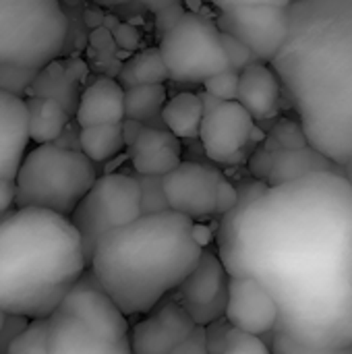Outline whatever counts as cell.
Returning a JSON list of instances; mask_svg holds the SVG:
<instances>
[{"instance_id":"43","label":"cell","mask_w":352,"mask_h":354,"mask_svg":"<svg viewBox=\"0 0 352 354\" xmlns=\"http://www.w3.org/2000/svg\"><path fill=\"white\" fill-rule=\"evenodd\" d=\"M212 354H232V353H230V351H228L226 346H222L220 351H216V353H212Z\"/></svg>"},{"instance_id":"36","label":"cell","mask_w":352,"mask_h":354,"mask_svg":"<svg viewBox=\"0 0 352 354\" xmlns=\"http://www.w3.org/2000/svg\"><path fill=\"white\" fill-rule=\"evenodd\" d=\"M222 35H224V46H226V54H228V60H230V68L232 71L241 73L245 66H249L253 60H257L253 56V52L245 44H241L239 39H234L228 33H222Z\"/></svg>"},{"instance_id":"5","label":"cell","mask_w":352,"mask_h":354,"mask_svg":"<svg viewBox=\"0 0 352 354\" xmlns=\"http://www.w3.org/2000/svg\"><path fill=\"white\" fill-rule=\"evenodd\" d=\"M95 180V164L81 149L56 143L35 145L15 178L17 207H39L71 218Z\"/></svg>"},{"instance_id":"23","label":"cell","mask_w":352,"mask_h":354,"mask_svg":"<svg viewBox=\"0 0 352 354\" xmlns=\"http://www.w3.org/2000/svg\"><path fill=\"white\" fill-rule=\"evenodd\" d=\"M205 116V104L199 93L193 91H180L172 97H168L164 110H162V122L164 127L174 133L178 139H199L201 122Z\"/></svg>"},{"instance_id":"8","label":"cell","mask_w":352,"mask_h":354,"mask_svg":"<svg viewBox=\"0 0 352 354\" xmlns=\"http://www.w3.org/2000/svg\"><path fill=\"white\" fill-rule=\"evenodd\" d=\"M139 216H143L139 178L124 172H110L98 176L89 193L71 214V222L83 239L87 259H91L102 236Z\"/></svg>"},{"instance_id":"28","label":"cell","mask_w":352,"mask_h":354,"mask_svg":"<svg viewBox=\"0 0 352 354\" xmlns=\"http://www.w3.org/2000/svg\"><path fill=\"white\" fill-rule=\"evenodd\" d=\"M4 354H48V319L29 322Z\"/></svg>"},{"instance_id":"26","label":"cell","mask_w":352,"mask_h":354,"mask_svg":"<svg viewBox=\"0 0 352 354\" xmlns=\"http://www.w3.org/2000/svg\"><path fill=\"white\" fill-rule=\"evenodd\" d=\"M170 79L166 62L162 58L160 48H145L135 52L118 73V83L129 89L137 85H151V83H166Z\"/></svg>"},{"instance_id":"6","label":"cell","mask_w":352,"mask_h":354,"mask_svg":"<svg viewBox=\"0 0 352 354\" xmlns=\"http://www.w3.org/2000/svg\"><path fill=\"white\" fill-rule=\"evenodd\" d=\"M66 35L60 0H0V66L39 71L60 56Z\"/></svg>"},{"instance_id":"1","label":"cell","mask_w":352,"mask_h":354,"mask_svg":"<svg viewBox=\"0 0 352 354\" xmlns=\"http://www.w3.org/2000/svg\"><path fill=\"white\" fill-rule=\"evenodd\" d=\"M216 249L230 276L255 278L274 297L284 332L322 348L352 346V187L315 172L268 187L237 185Z\"/></svg>"},{"instance_id":"9","label":"cell","mask_w":352,"mask_h":354,"mask_svg":"<svg viewBox=\"0 0 352 354\" xmlns=\"http://www.w3.org/2000/svg\"><path fill=\"white\" fill-rule=\"evenodd\" d=\"M168 207L189 216L191 220L222 218L239 203L237 185L210 164L183 162L162 178Z\"/></svg>"},{"instance_id":"10","label":"cell","mask_w":352,"mask_h":354,"mask_svg":"<svg viewBox=\"0 0 352 354\" xmlns=\"http://www.w3.org/2000/svg\"><path fill=\"white\" fill-rule=\"evenodd\" d=\"M216 23L222 33H228L245 44L253 56L263 62H274L290 29L288 8L276 4L226 8L220 10Z\"/></svg>"},{"instance_id":"35","label":"cell","mask_w":352,"mask_h":354,"mask_svg":"<svg viewBox=\"0 0 352 354\" xmlns=\"http://www.w3.org/2000/svg\"><path fill=\"white\" fill-rule=\"evenodd\" d=\"M93 2L104 8H139L154 15H160L172 6L183 4V0H93Z\"/></svg>"},{"instance_id":"33","label":"cell","mask_w":352,"mask_h":354,"mask_svg":"<svg viewBox=\"0 0 352 354\" xmlns=\"http://www.w3.org/2000/svg\"><path fill=\"white\" fill-rule=\"evenodd\" d=\"M239 79H241V73L228 68V71H222V73L214 75L212 79H207L203 83V89H205V93H210L212 97H216L220 102H232L239 97Z\"/></svg>"},{"instance_id":"2","label":"cell","mask_w":352,"mask_h":354,"mask_svg":"<svg viewBox=\"0 0 352 354\" xmlns=\"http://www.w3.org/2000/svg\"><path fill=\"white\" fill-rule=\"evenodd\" d=\"M288 17L272 64L309 143L344 166L352 160V0H299Z\"/></svg>"},{"instance_id":"4","label":"cell","mask_w":352,"mask_h":354,"mask_svg":"<svg viewBox=\"0 0 352 354\" xmlns=\"http://www.w3.org/2000/svg\"><path fill=\"white\" fill-rule=\"evenodd\" d=\"M89 270L83 239L68 216L17 207L0 224V309L48 319Z\"/></svg>"},{"instance_id":"17","label":"cell","mask_w":352,"mask_h":354,"mask_svg":"<svg viewBox=\"0 0 352 354\" xmlns=\"http://www.w3.org/2000/svg\"><path fill=\"white\" fill-rule=\"evenodd\" d=\"M284 87L272 62L253 60L241 71L237 102L257 120H274L282 110Z\"/></svg>"},{"instance_id":"18","label":"cell","mask_w":352,"mask_h":354,"mask_svg":"<svg viewBox=\"0 0 352 354\" xmlns=\"http://www.w3.org/2000/svg\"><path fill=\"white\" fill-rule=\"evenodd\" d=\"M183 139L164 127H143L127 147L133 170L139 176H166L183 164Z\"/></svg>"},{"instance_id":"29","label":"cell","mask_w":352,"mask_h":354,"mask_svg":"<svg viewBox=\"0 0 352 354\" xmlns=\"http://www.w3.org/2000/svg\"><path fill=\"white\" fill-rule=\"evenodd\" d=\"M270 143L274 149H299V147L311 145L303 124L299 120H290V118L278 120V124L272 129Z\"/></svg>"},{"instance_id":"30","label":"cell","mask_w":352,"mask_h":354,"mask_svg":"<svg viewBox=\"0 0 352 354\" xmlns=\"http://www.w3.org/2000/svg\"><path fill=\"white\" fill-rule=\"evenodd\" d=\"M37 73L39 71H35V68L4 64V66H0V91L12 93L19 97H27Z\"/></svg>"},{"instance_id":"32","label":"cell","mask_w":352,"mask_h":354,"mask_svg":"<svg viewBox=\"0 0 352 354\" xmlns=\"http://www.w3.org/2000/svg\"><path fill=\"white\" fill-rule=\"evenodd\" d=\"M222 346H226L232 354H272L270 344L266 340H261L259 336H251V334L239 332V330H234L230 326L226 328V332L222 336L220 348Z\"/></svg>"},{"instance_id":"7","label":"cell","mask_w":352,"mask_h":354,"mask_svg":"<svg viewBox=\"0 0 352 354\" xmlns=\"http://www.w3.org/2000/svg\"><path fill=\"white\" fill-rule=\"evenodd\" d=\"M158 48L170 79L176 83H205L214 75L230 68L218 23L195 10H185L160 37Z\"/></svg>"},{"instance_id":"44","label":"cell","mask_w":352,"mask_h":354,"mask_svg":"<svg viewBox=\"0 0 352 354\" xmlns=\"http://www.w3.org/2000/svg\"><path fill=\"white\" fill-rule=\"evenodd\" d=\"M12 212H15V209H12ZM12 212H8V214H2V216H0V224H2V222H4V220H6V218H8V216L12 214Z\"/></svg>"},{"instance_id":"39","label":"cell","mask_w":352,"mask_h":354,"mask_svg":"<svg viewBox=\"0 0 352 354\" xmlns=\"http://www.w3.org/2000/svg\"><path fill=\"white\" fill-rule=\"evenodd\" d=\"M17 209V185L15 180L0 178V216Z\"/></svg>"},{"instance_id":"12","label":"cell","mask_w":352,"mask_h":354,"mask_svg":"<svg viewBox=\"0 0 352 354\" xmlns=\"http://www.w3.org/2000/svg\"><path fill=\"white\" fill-rule=\"evenodd\" d=\"M230 274L218 255V251L205 249L197 268L189 278L178 286L174 299L185 307L193 322L201 328H207L224 319L228 305Z\"/></svg>"},{"instance_id":"14","label":"cell","mask_w":352,"mask_h":354,"mask_svg":"<svg viewBox=\"0 0 352 354\" xmlns=\"http://www.w3.org/2000/svg\"><path fill=\"white\" fill-rule=\"evenodd\" d=\"M197 324L176 299L162 301L131 328L133 354H172L195 332Z\"/></svg>"},{"instance_id":"42","label":"cell","mask_w":352,"mask_h":354,"mask_svg":"<svg viewBox=\"0 0 352 354\" xmlns=\"http://www.w3.org/2000/svg\"><path fill=\"white\" fill-rule=\"evenodd\" d=\"M6 322H8V315L0 309V334L4 332V328H6Z\"/></svg>"},{"instance_id":"3","label":"cell","mask_w":352,"mask_h":354,"mask_svg":"<svg viewBox=\"0 0 352 354\" xmlns=\"http://www.w3.org/2000/svg\"><path fill=\"white\" fill-rule=\"evenodd\" d=\"M195 226L174 209L143 214L100 239L89 272L127 317L145 315L197 268L205 247Z\"/></svg>"},{"instance_id":"37","label":"cell","mask_w":352,"mask_h":354,"mask_svg":"<svg viewBox=\"0 0 352 354\" xmlns=\"http://www.w3.org/2000/svg\"><path fill=\"white\" fill-rule=\"evenodd\" d=\"M172 354H212V348H210V338H207V330L197 326L195 332L183 340Z\"/></svg>"},{"instance_id":"22","label":"cell","mask_w":352,"mask_h":354,"mask_svg":"<svg viewBox=\"0 0 352 354\" xmlns=\"http://www.w3.org/2000/svg\"><path fill=\"white\" fill-rule=\"evenodd\" d=\"M315 172H342V166L326 158L313 145H305L299 149H274L272 166L266 176V183L268 187H276V185L299 180Z\"/></svg>"},{"instance_id":"21","label":"cell","mask_w":352,"mask_h":354,"mask_svg":"<svg viewBox=\"0 0 352 354\" xmlns=\"http://www.w3.org/2000/svg\"><path fill=\"white\" fill-rule=\"evenodd\" d=\"M83 64L79 60H52L44 68H39L29 95L54 100L60 106L68 110V114L75 118L77 106H79V79H81Z\"/></svg>"},{"instance_id":"11","label":"cell","mask_w":352,"mask_h":354,"mask_svg":"<svg viewBox=\"0 0 352 354\" xmlns=\"http://www.w3.org/2000/svg\"><path fill=\"white\" fill-rule=\"evenodd\" d=\"M255 124L257 120L237 100L220 102L212 97V104H205V116L199 131L205 156L222 166L243 164L255 137Z\"/></svg>"},{"instance_id":"31","label":"cell","mask_w":352,"mask_h":354,"mask_svg":"<svg viewBox=\"0 0 352 354\" xmlns=\"http://www.w3.org/2000/svg\"><path fill=\"white\" fill-rule=\"evenodd\" d=\"M270 351H272V354H352V346H349V348L311 346V344L299 342L297 338L276 330L272 334V340H270Z\"/></svg>"},{"instance_id":"19","label":"cell","mask_w":352,"mask_h":354,"mask_svg":"<svg viewBox=\"0 0 352 354\" xmlns=\"http://www.w3.org/2000/svg\"><path fill=\"white\" fill-rule=\"evenodd\" d=\"M29 114L25 97L0 91V178L15 180L27 156Z\"/></svg>"},{"instance_id":"27","label":"cell","mask_w":352,"mask_h":354,"mask_svg":"<svg viewBox=\"0 0 352 354\" xmlns=\"http://www.w3.org/2000/svg\"><path fill=\"white\" fill-rule=\"evenodd\" d=\"M79 145L81 151L93 162L104 164L127 149L122 122L120 124H95L83 127L79 131Z\"/></svg>"},{"instance_id":"25","label":"cell","mask_w":352,"mask_h":354,"mask_svg":"<svg viewBox=\"0 0 352 354\" xmlns=\"http://www.w3.org/2000/svg\"><path fill=\"white\" fill-rule=\"evenodd\" d=\"M166 102L168 91L164 83L129 87L124 89V118L137 120L145 127H164L162 110Z\"/></svg>"},{"instance_id":"40","label":"cell","mask_w":352,"mask_h":354,"mask_svg":"<svg viewBox=\"0 0 352 354\" xmlns=\"http://www.w3.org/2000/svg\"><path fill=\"white\" fill-rule=\"evenodd\" d=\"M210 4H214L218 10H226V8H234V6H253V4H276V6H290L299 0H207Z\"/></svg>"},{"instance_id":"13","label":"cell","mask_w":352,"mask_h":354,"mask_svg":"<svg viewBox=\"0 0 352 354\" xmlns=\"http://www.w3.org/2000/svg\"><path fill=\"white\" fill-rule=\"evenodd\" d=\"M224 322L245 334L263 338L274 334L280 322V311L270 290L255 278L230 276L228 305Z\"/></svg>"},{"instance_id":"16","label":"cell","mask_w":352,"mask_h":354,"mask_svg":"<svg viewBox=\"0 0 352 354\" xmlns=\"http://www.w3.org/2000/svg\"><path fill=\"white\" fill-rule=\"evenodd\" d=\"M48 354H133V348L131 336L114 338L64 311H54L48 317Z\"/></svg>"},{"instance_id":"24","label":"cell","mask_w":352,"mask_h":354,"mask_svg":"<svg viewBox=\"0 0 352 354\" xmlns=\"http://www.w3.org/2000/svg\"><path fill=\"white\" fill-rule=\"evenodd\" d=\"M27 114H29V137L33 143H56L58 137L71 124V114L64 106L54 100L27 95Z\"/></svg>"},{"instance_id":"34","label":"cell","mask_w":352,"mask_h":354,"mask_svg":"<svg viewBox=\"0 0 352 354\" xmlns=\"http://www.w3.org/2000/svg\"><path fill=\"white\" fill-rule=\"evenodd\" d=\"M139 185H141V205H143V214H154V212H164L170 209L166 195H164V185L162 178L164 176H139Z\"/></svg>"},{"instance_id":"38","label":"cell","mask_w":352,"mask_h":354,"mask_svg":"<svg viewBox=\"0 0 352 354\" xmlns=\"http://www.w3.org/2000/svg\"><path fill=\"white\" fill-rule=\"evenodd\" d=\"M114 39H116V44H118L120 48H124V50H135V48L139 46V41H141V35H139V31H137L135 27H131V25H127V23H118V25L114 27Z\"/></svg>"},{"instance_id":"15","label":"cell","mask_w":352,"mask_h":354,"mask_svg":"<svg viewBox=\"0 0 352 354\" xmlns=\"http://www.w3.org/2000/svg\"><path fill=\"white\" fill-rule=\"evenodd\" d=\"M56 311H64L102 334H108L114 338L131 336L129 317L112 301V297L100 286V282L89 270L71 288V292L64 297V301L60 303Z\"/></svg>"},{"instance_id":"20","label":"cell","mask_w":352,"mask_h":354,"mask_svg":"<svg viewBox=\"0 0 352 354\" xmlns=\"http://www.w3.org/2000/svg\"><path fill=\"white\" fill-rule=\"evenodd\" d=\"M124 120V87L118 79L95 77L79 97L75 122L83 127L95 124H120Z\"/></svg>"},{"instance_id":"41","label":"cell","mask_w":352,"mask_h":354,"mask_svg":"<svg viewBox=\"0 0 352 354\" xmlns=\"http://www.w3.org/2000/svg\"><path fill=\"white\" fill-rule=\"evenodd\" d=\"M342 176L351 183V187H352V160H349V162L342 166Z\"/></svg>"}]
</instances>
